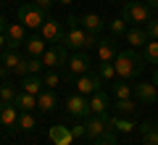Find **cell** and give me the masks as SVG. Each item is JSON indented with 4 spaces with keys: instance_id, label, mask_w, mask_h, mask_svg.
<instances>
[{
    "instance_id": "30bf717a",
    "label": "cell",
    "mask_w": 158,
    "mask_h": 145,
    "mask_svg": "<svg viewBox=\"0 0 158 145\" xmlns=\"http://www.w3.org/2000/svg\"><path fill=\"white\" fill-rule=\"evenodd\" d=\"M66 108H69V113L71 116H77V119H87L90 116V98L87 95H82V92H77V95H71L66 100Z\"/></svg>"
},
{
    "instance_id": "9a60e30c",
    "label": "cell",
    "mask_w": 158,
    "mask_h": 145,
    "mask_svg": "<svg viewBox=\"0 0 158 145\" xmlns=\"http://www.w3.org/2000/svg\"><path fill=\"white\" fill-rule=\"evenodd\" d=\"M42 69H45L42 58H32V56H24V58H21V63L16 66V74L27 77V74H40Z\"/></svg>"
},
{
    "instance_id": "f546056e",
    "label": "cell",
    "mask_w": 158,
    "mask_h": 145,
    "mask_svg": "<svg viewBox=\"0 0 158 145\" xmlns=\"http://www.w3.org/2000/svg\"><path fill=\"white\" fill-rule=\"evenodd\" d=\"M111 127L116 129V132H132L137 124H135V122H127V119H116V116H111Z\"/></svg>"
},
{
    "instance_id": "ba28073f",
    "label": "cell",
    "mask_w": 158,
    "mask_h": 145,
    "mask_svg": "<svg viewBox=\"0 0 158 145\" xmlns=\"http://www.w3.org/2000/svg\"><path fill=\"white\" fill-rule=\"evenodd\" d=\"M77 92H82V95H95V92H100L103 90V77L100 74H92V71H87V74H82V77H77Z\"/></svg>"
},
{
    "instance_id": "7c38bea8",
    "label": "cell",
    "mask_w": 158,
    "mask_h": 145,
    "mask_svg": "<svg viewBox=\"0 0 158 145\" xmlns=\"http://www.w3.org/2000/svg\"><path fill=\"white\" fill-rule=\"evenodd\" d=\"M132 90H135V98L140 103H156V98H158V87L153 82H137V84H132Z\"/></svg>"
},
{
    "instance_id": "e0dca14e",
    "label": "cell",
    "mask_w": 158,
    "mask_h": 145,
    "mask_svg": "<svg viewBox=\"0 0 158 145\" xmlns=\"http://www.w3.org/2000/svg\"><path fill=\"white\" fill-rule=\"evenodd\" d=\"M50 143L53 145H71L74 143V134L69 127H63V124H56V127H50Z\"/></svg>"
},
{
    "instance_id": "ac0fdd59",
    "label": "cell",
    "mask_w": 158,
    "mask_h": 145,
    "mask_svg": "<svg viewBox=\"0 0 158 145\" xmlns=\"http://www.w3.org/2000/svg\"><path fill=\"white\" fill-rule=\"evenodd\" d=\"M124 37H127V42H129L132 48H145V42L150 40L148 32H145V27H129Z\"/></svg>"
},
{
    "instance_id": "4316f807",
    "label": "cell",
    "mask_w": 158,
    "mask_h": 145,
    "mask_svg": "<svg viewBox=\"0 0 158 145\" xmlns=\"http://www.w3.org/2000/svg\"><path fill=\"white\" fill-rule=\"evenodd\" d=\"M34 127H37V119L32 116V111H21V113H19V124H16V129H24V132H32Z\"/></svg>"
},
{
    "instance_id": "f1b7e54d",
    "label": "cell",
    "mask_w": 158,
    "mask_h": 145,
    "mask_svg": "<svg viewBox=\"0 0 158 145\" xmlns=\"http://www.w3.org/2000/svg\"><path fill=\"white\" fill-rule=\"evenodd\" d=\"M98 74H100L103 79L118 77V74H116V66H113V61H98Z\"/></svg>"
},
{
    "instance_id": "f35d334b",
    "label": "cell",
    "mask_w": 158,
    "mask_h": 145,
    "mask_svg": "<svg viewBox=\"0 0 158 145\" xmlns=\"http://www.w3.org/2000/svg\"><path fill=\"white\" fill-rule=\"evenodd\" d=\"M8 71H11V69H8L6 63H0V82H6V77H8Z\"/></svg>"
},
{
    "instance_id": "8d00e7d4",
    "label": "cell",
    "mask_w": 158,
    "mask_h": 145,
    "mask_svg": "<svg viewBox=\"0 0 158 145\" xmlns=\"http://www.w3.org/2000/svg\"><path fill=\"white\" fill-rule=\"evenodd\" d=\"M71 134H74V140H79V137H87V127H85V122L74 124V127H71Z\"/></svg>"
},
{
    "instance_id": "d4e9b609",
    "label": "cell",
    "mask_w": 158,
    "mask_h": 145,
    "mask_svg": "<svg viewBox=\"0 0 158 145\" xmlns=\"http://www.w3.org/2000/svg\"><path fill=\"white\" fill-rule=\"evenodd\" d=\"M21 58H24V56H21L19 50H8V48H6V50H3V56H0V63H6L11 71H16V66L21 63Z\"/></svg>"
},
{
    "instance_id": "7402d4cb",
    "label": "cell",
    "mask_w": 158,
    "mask_h": 145,
    "mask_svg": "<svg viewBox=\"0 0 158 145\" xmlns=\"http://www.w3.org/2000/svg\"><path fill=\"white\" fill-rule=\"evenodd\" d=\"M56 103H58V98H56V92H50V90H42V92L37 95V108L42 113H50L53 108H56Z\"/></svg>"
},
{
    "instance_id": "3957f363",
    "label": "cell",
    "mask_w": 158,
    "mask_h": 145,
    "mask_svg": "<svg viewBox=\"0 0 158 145\" xmlns=\"http://www.w3.org/2000/svg\"><path fill=\"white\" fill-rule=\"evenodd\" d=\"M63 42L69 50H90V48H98V34H90L85 27H74L66 29Z\"/></svg>"
},
{
    "instance_id": "cb8c5ba5",
    "label": "cell",
    "mask_w": 158,
    "mask_h": 145,
    "mask_svg": "<svg viewBox=\"0 0 158 145\" xmlns=\"http://www.w3.org/2000/svg\"><path fill=\"white\" fill-rule=\"evenodd\" d=\"M82 27H85L90 34H100L103 27H106V21H103L98 13H87V16H82Z\"/></svg>"
},
{
    "instance_id": "d590c367",
    "label": "cell",
    "mask_w": 158,
    "mask_h": 145,
    "mask_svg": "<svg viewBox=\"0 0 158 145\" xmlns=\"http://www.w3.org/2000/svg\"><path fill=\"white\" fill-rule=\"evenodd\" d=\"M145 32L150 40H158V19H150V21L145 24Z\"/></svg>"
},
{
    "instance_id": "7a4b0ae2",
    "label": "cell",
    "mask_w": 158,
    "mask_h": 145,
    "mask_svg": "<svg viewBox=\"0 0 158 145\" xmlns=\"http://www.w3.org/2000/svg\"><path fill=\"white\" fill-rule=\"evenodd\" d=\"M121 19L127 24H132V27H145L153 19V8L145 0H127L124 8H121Z\"/></svg>"
},
{
    "instance_id": "8992f818",
    "label": "cell",
    "mask_w": 158,
    "mask_h": 145,
    "mask_svg": "<svg viewBox=\"0 0 158 145\" xmlns=\"http://www.w3.org/2000/svg\"><path fill=\"white\" fill-rule=\"evenodd\" d=\"M90 71V56L85 50H77L74 56H69V63H66V79L69 82H77V77Z\"/></svg>"
},
{
    "instance_id": "8fae6325",
    "label": "cell",
    "mask_w": 158,
    "mask_h": 145,
    "mask_svg": "<svg viewBox=\"0 0 158 145\" xmlns=\"http://www.w3.org/2000/svg\"><path fill=\"white\" fill-rule=\"evenodd\" d=\"M40 34L48 40V42H63V34H66V29H63L61 19H45V24L40 27Z\"/></svg>"
},
{
    "instance_id": "6da1fadb",
    "label": "cell",
    "mask_w": 158,
    "mask_h": 145,
    "mask_svg": "<svg viewBox=\"0 0 158 145\" xmlns=\"http://www.w3.org/2000/svg\"><path fill=\"white\" fill-rule=\"evenodd\" d=\"M145 63H148L145 56L137 53V48H129V50H118L113 66H116V74L121 79H132V77H140V74H142Z\"/></svg>"
},
{
    "instance_id": "4dcf8cb0",
    "label": "cell",
    "mask_w": 158,
    "mask_h": 145,
    "mask_svg": "<svg viewBox=\"0 0 158 145\" xmlns=\"http://www.w3.org/2000/svg\"><path fill=\"white\" fill-rule=\"evenodd\" d=\"M95 145H118V143H116V129H113V127H108L106 132H103L100 137L95 140Z\"/></svg>"
},
{
    "instance_id": "52a82bcc",
    "label": "cell",
    "mask_w": 158,
    "mask_h": 145,
    "mask_svg": "<svg viewBox=\"0 0 158 145\" xmlns=\"http://www.w3.org/2000/svg\"><path fill=\"white\" fill-rule=\"evenodd\" d=\"M19 21H21L27 29H40L42 24H45V13L40 11L34 3H29V0H27V3L19 8Z\"/></svg>"
},
{
    "instance_id": "7bdbcfd3",
    "label": "cell",
    "mask_w": 158,
    "mask_h": 145,
    "mask_svg": "<svg viewBox=\"0 0 158 145\" xmlns=\"http://www.w3.org/2000/svg\"><path fill=\"white\" fill-rule=\"evenodd\" d=\"M58 3H63V6H69V3H74V0H58Z\"/></svg>"
},
{
    "instance_id": "484cf974",
    "label": "cell",
    "mask_w": 158,
    "mask_h": 145,
    "mask_svg": "<svg viewBox=\"0 0 158 145\" xmlns=\"http://www.w3.org/2000/svg\"><path fill=\"white\" fill-rule=\"evenodd\" d=\"M16 95H19V90H16L13 82L6 79V82L0 84V100H3V103H13V100H16Z\"/></svg>"
},
{
    "instance_id": "74e56055",
    "label": "cell",
    "mask_w": 158,
    "mask_h": 145,
    "mask_svg": "<svg viewBox=\"0 0 158 145\" xmlns=\"http://www.w3.org/2000/svg\"><path fill=\"white\" fill-rule=\"evenodd\" d=\"M56 3H58V0H34V6H37V8H40L42 13H48V11H50L53 6H56Z\"/></svg>"
},
{
    "instance_id": "83f0119b",
    "label": "cell",
    "mask_w": 158,
    "mask_h": 145,
    "mask_svg": "<svg viewBox=\"0 0 158 145\" xmlns=\"http://www.w3.org/2000/svg\"><path fill=\"white\" fill-rule=\"evenodd\" d=\"M148 63H158V40H148L145 42V50H142Z\"/></svg>"
},
{
    "instance_id": "5b68a950",
    "label": "cell",
    "mask_w": 158,
    "mask_h": 145,
    "mask_svg": "<svg viewBox=\"0 0 158 145\" xmlns=\"http://www.w3.org/2000/svg\"><path fill=\"white\" fill-rule=\"evenodd\" d=\"M42 63H45V69H66V63H69L66 42H56L53 48H48L42 53Z\"/></svg>"
},
{
    "instance_id": "836d02e7",
    "label": "cell",
    "mask_w": 158,
    "mask_h": 145,
    "mask_svg": "<svg viewBox=\"0 0 158 145\" xmlns=\"http://www.w3.org/2000/svg\"><path fill=\"white\" fill-rule=\"evenodd\" d=\"M58 79H61V77H58V71H56V69H48V71H45V77H42V82H45V90L56 87V84H58Z\"/></svg>"
},
{
    "instance_id": "1f68e13d",
    "label": "cell",
    "mask_w": 158,
    "mask_h": 145,
    "mask_svg": "<svg viewBox=\"0 0 158 145\" xmlns=\"http://www.w3.org/2000/svg\"><path fill=\"white\" fill-rule=\"evenodd\" d=\"M132 92H135V90H132L127 82H116V84H113V95H116V100H118V98H132Z\"/></svg>"
},
{
    "instance_id": "e575fe53",
    "label": "cell",
    "mask_w": 158,
    "mask_h": 145,
    "mask_svg": "<svg viewBox=\"0 0 158 145\" xmlns=\"http://www.w3.org/2000/svg\"><path fill=\"white\" fill-rule=\"evenodd\" d=\"M116 111L118 113H132V111H135V103H132L129 98H118V100H116Z\"/></svg>"
},
{
    "instance_id": "ab89813d",
    "label": "cell",
    "mask_w": 158,
    "mask_h": 145,
    "mask_svg": "<svg viewBox=\"0 0 158 145\" xmlns=\"http://www.w3.org/2000/svg\"><path fill=\"white\" fill-rule=\"evenodd\" d=\"M6 29H8V24H6V19H3V13H0V34L6 32Z\"/></svg>"
},
{
    "instance_id": "44dd1931",
    "label": "cell",
    "mask_w": 158,
    "mask_h": 145,
    "mask_svg": "<svg viewBox=\"0 0 158 145\" xmlns=\"http://www.w3.org/2000/svg\"><path fill=\"white\" fill-rule=\"evenodd\" d=\"M140 134H142V143L145 145H158V124L156 122H142Z\"/></svg>"
},
{
    "instance_id": "d6986e66",
    "label": "cell",
    "mask_w": 158,
    "mask_h": 145,
    "mask_svg": "<svg viewBox=\"0 0 158 145\" xmlns=\"http://www.w3.org/2000/svg\"><path fill=\"white\" fill-rule=\"evenodd\" d=\"M21 90L24 92H32V95H40L42 90H45V82H42L40 74H27L24 82H21Z\"/></svg>"
},
{
    "instance_id": "277c9868",
    "label": "cell",
    "mask_w": 158,
    "mask_h": 145,
    "mask_svg": "<svg viewBox=\"0 0 158 145\" xmlns=\"http://www.w3.org/2000/svg\"><path fill=\"white\" fill-rule=\"evenodd\" d=\"M24 42H27V27H24L21 21L16 24H8V29L3 34H0V45H3V50H19V48H24Z\"/></svg>"
},
{
    "instance_id": "ffe728a7",
    "label": "cell",
    "mask_w": 158,
    "mask_h": 145,
    "mask_svg": "<svg viewBox=\"0 0 158 145\" xmlns=\"http://www.w3.org/2000/svg\"><path fill=\"white\" fill-rule=\"evenodd\" d=\"M108 106H111V98H108V92H95V95H90V111L92 113H106L108 111Z\"/></svg>"
},
{
    "instance_id": "603a6c76",
    "label": "cell",
    "mask_w": 158,
    "mask_h": 145,
    "mask_svg": "<svg viewBox=\"0 0 158 145\" xmlns=\"http://www.w3.org/2000/svg\"><path fill=\"white\" fill-rule=\"evenodd\" d=\"M13 106L19 108V111H34L37 108V95H32V92H19L16 95V100H13Z\"/></svg>"
},
{
    "instance_id": "2e32d148",
    "label": "cell",
    "mask_w": 158,
    "mask_h": 145,
    "mask_svg": "<svg viewBox=\"0 0 158 145\" xmlns=\"http://www.w3.org/2000/svg\"><path fill=\"white\" fill-rule=\"evenodd\" d=\"M116 56H118V48L111 37L98 40V61H116Z\"/></svg>"
},
{
    "instance_id": "60d3db41",
    "label": "cell",
    "mask_w": 158,
    "mask_h": 145,
    "mask_svg": "<svg viewBox=\"0 0 158 145\" xmlns=\"http://www.w3.org/2000/svg\"><path fill=\"white\" fill-rule=\"evenodd\" d=\"M145 3H148V6L153 8V11H156V8H158V0H145Z\"/></svg>"
},
{
    "instance_id": "d6a6232c",
    "label": "cell",
    "mask_w": 158,
    "mask_h": 145,
    "mask_svg": "<svg viewBox=\"0 0 158 145\" xmlns=\"http://www.w3.org/2000/svg\"><path fill=\"white\" fill-rule=\"evenodd\" d=\"M127 29H129V27H127V21H124L121 16L111 21V34H116V37H124V34H127Z\"/></svg>"
},
{
    "instance_id": "9c48e42d",
    "label": "cell",
    "mask_w": 158,
    "mask_h": 145,
    "mask_svg": "<svg viewBox=\"0 0 158 145\" xmlns=\"http://www.w3.org/2000/svg\"><path fill=\"white\" fill-rule=\"evenodd\" d=\"M85 127H87V137L98 140L108 127H111V116H108V113H90L87 122H85Z\"/></svg>"
},
{
    "instance_id": "4fadbf2b",
    "label": "cell",
    "mask_w": 158,
    "mask_h": 145,
    "mask_svg": "<svg viewBox=\"0 0 158 145\" xmlns=\"http://www.w3.org/2000/svg\"><path fill=\"white\" fill-rule=\"evenodd\" d=\"M48 40L42 37V34H29L27 37V42H24V50H27V56H32V58H42V53L48 50Z\"/></svg>"
},
{
    "instance_id": "5bb4252c",
    "label": "cell",
    "mask_w": 158,
    "mask_h": 145,
    "mask_svg": "<svg viewBox=\"0 0 158 145\" xmlns=\"http://www.w3.org/2000/svg\"><path fill=\"white\" fill-rule=\"evenodd\" d=\"M19 124V108L13 103H3L0 100V127H8V129H16Z\"/></svg>"
},
{
    "instance_id": "b9f144b4",
    "label": "cell",
    "mask_w": 158,
    "mask_h": 145,
    "mask_svg": "<svg viewBox=\"0 0 158 145\" xmlns=\"http://www.w3.org/2000/svg\"><path fill=\"white\" fill-rule=\"evenodd\" d=\"M153 84L158 87V66H156V71H153Z\"/></svg>"
}]
</instances>
